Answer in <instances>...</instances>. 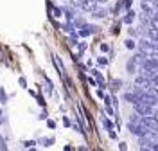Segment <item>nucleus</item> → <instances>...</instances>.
Masks as SVG:
<instances>
[{"label": "nucleus", "instance_id": "nucleus-40", "mask_svg": "<svg viewBox=\"0 0 158 151\" xmlns=\"http://www.w3.org/2000/svg\"><path fill=\"white\" fill-rule=\"evenodd\" d=\"M77 70L79 72H85V70H86V65H81V63H77Z\"/></svg>", "mask_w": 158, "mask_h": 151}, {"label": "nucleus", "instance_id": "nucleus-25", "mask_svg": "<svg viewBox=\"0 0 158 151\" xmlns=\"http://www.w3.org/2000/svg\"><path fill=\"white\" fill-rule=\"evenodd\" d=\"M41 146H52V142H54V137H47V139H41Z\"/></svg>", "mask_w": 158, "mask_h": 151}, {"label": "nucleus", "instance_id": "nucleus-11", "mask_svg": "<svg viewBox=\"0 0 158 151\" xmlns=\"http://www.w3.org/2000/svg\"><path fill=\"white\" fill-rule=\"evenodd\" d=\"M146 58H148L146 54H142V52H137V54H135V56H133L131 60L135 61V63H137L138 67H142V65H144V61H146Z\"/></svg>", "mask_w": 158, "mask_h": 151}, {"label": "nucleus", "instance_id": "nucleus-5", "mask_svg": "<svg viewBox=\"0 0 158 151\" xmlns=\"http://www.w3.org/2000/svg\"><path fill=\"white\" fill-rule=\"evenodd\" d=\"M97 7H99L97 0H85V4H83V7H81V9L86 11V13H94Z\"/></svg>", "mask_w": 158, "mask_h": 151}, {"label": "nucleus", "instance_id": "nucleus-28", "mask_svg": "<svg viewBox=\"0 0 158 151\" xmlns=\"http://www.w3.org/2000/svg\"><path fill=\"white\" fill-rule=\"evenodd\" d=\"M0 101H2V104H4V103H7V94H6L4 88H0Z\"/></svg>", "mask_w": 158, "mask_h": 151}, {"label": "nucleus", "instance_id": "nucleus-32", "mask_svg": "<svg viewBox=\"0 0 158 151\" xmlns=\"http://www.w3.org/2000/svg\"><path fill=\"white\" fill-rule=\"evenodd\" d=\"M97 63H99V65H102V67H104V65H108V58L101 56V58H97Z\"/></svg>", "mask_w": 158, "mask_h": 151}, {"label": "nucleus", "instance_id": "nucleus-27", "mask_svg": "<svg viewBox=\"0 0 158 151\" xmlns=\"http://www.w3.org/2000/svg\"><path fill=\"white\" fill-rule=\"evenodd\" d=\"M104 111H106L108 115H115V113H117V110H113L110 104H104Z\"/></svg>", "mask_w": 158, "mask_h": 151}, {"label": "nucleus", "instance_id": "nucleus-4", "mask_svg": "<svg viewBox=\"0 0 158 151\" xmlns=\"http://www.w3.org/2000/svg\"><path fill=\"white\" fill-rule=\"evenodd\" d=\"M153 142H155V139H151V137H138V148L140 149H153Z\"/></svg>", "mask_w": 158, "mask_h": 151}, {"label": "nucleus", "instance_id": "nucleus-20", "mask_svg": "<svg viewBox=\"0 0 158 151\" xmlns=\"http://www.w3.org/2000/svg\"><path fill=\"white\" fill-rule=\"evenodd\" d=\"M138 18H140V22H142V25H151V16H148L146 13H142Z\"/></svg>", "mask_w": 158, "mask_h": 151}, {"label": "nucleus", "instance_id": "nucleus-49", "mask_svg": "<svg viewBox=\"0 0 158 151\" xmlns=\"http://www.w3.org/2000/svg\"><path fill=\"white\" fill-rule=\"evenodd\" d=\"M142 2H151V0H142Z\"/></svg>", "mask_w": 158, "mask_h": 151}, {"label": "nucleus", "instance_id": "nucleus-47", "mask_svg": "<svg viewBox=\"0 0 158 151\" xmlns=\"http://www.w3.org/2000/svg\"><path fill=\"white\" fill-rule=\"evenodd\" d=\"M47 124H49V128H56V122L54 121H47Z\"/></svg>", "mask_w": 158, "mask_h": 151}, {"label": "nucleus", "instance_id": "nucleus-34", "mask_svg": "<svg viewBox=\"0 0 158 151\" xmlns=\"http://www.w3.org/2000/svg\"><path fill=\"white\" fill-rule=\"evenodd\" d=\"M34 144H36L34 141H25V142H23V148H27V149H29V148H34Z\"/></svg>", "mask_w": 158, "mask_h": 151}, {"label": "nucleus", "instance_id": "nucleus-36", "mask_svg": "<svg viewBox=\"0 0 158 151\" xmlns=\"http://www.w3.org/2000/svg\"><path fill=\"white\" fill-rule=\"evenodd\" d=\"M118 27H120V23H115V25H113V29H111V32H113V34H118V32H120V29H118Z\"/></svg>", "mask_w": 158, "mask_h": 151}, {"label": "nucleus", "instance_id": "nucleus-43", "mask_svg": "<svg viewBox=\"0 0 158 151\" xmlns=\"http://www.w3.org/2000/svg\"><path fill=\"white\" fill-rule=\"evenodd\" d=\"M118 148H120L122 151H126V149H128V146H126V142H120V144H118Z\"/></svg>", "mask_w": 158, "mask_h": 151}, {"label": "nucleus", "instance_id": "nucleus-31", "mask_svg": "<svg viewBox=\"0 0 158 151\" xmlns=\"http://www.w3.org/2000/svg\"><path fill=\"white\" fill-rule=\"evenodd\" d=\"M77 50L79 52H85V50H86V43H85V41H79L77 43Z\"/></svg>", "mask_w": 158, "mask_h": 151}, {"label": "nucleus", "instance_id": "nucleus-26", "mask_svg": "<svg viewBox=\"0 0 158 151\" xmlns=\"http://www.w3.org/2000/svg\"><path fill=\"white\" fill-rule=\"evenodd\" d=\"M128 34H129V38H137L140 32H138L137 29H133V27H129V29H128Z\"/></svg>", "mask_w": 158, "mask_h": 151}, {"label": "nucleus", "instance_id": "nucleus-45", "mask_svg": "<svg viewBox=\"0 0 158 151\" xmlns=\"http://www.w3.org/2000/svg\"><path fill=\"white\" fill-rule=\"evenodd\" d=\"M153 151H158V139L153 142Z\"/></svg>", "mask_w": 158, "mask_h": 151}, {"label": "nucleus", "instance_id": "nucleus-33", "mask_svg": "<svg viewBox=\"0 0 158 151\" xmlns=\"http://www.w3.org/2000/svg\"><path fill=\"white\" fill-rule=\"evenodd\" d=\"M45 85H47V92L50 94V92H52V83H50V79L47 78V76H45Z\"/></svg>", "mask_w": 158, "mask_h": 151}, {"label": "nucleus", "instance_id": "nucleus-22", "mask_svg": "<svg viewBox=\"0 0 158 151\" xmlns=\"http://www.w3.org/2000/svg\"><path fill=\"white\" fill-rule=\"evenodd\" d=\"M101 122H102V126H104L106 130H113V124H111V121H110V119L102 117V119H101Z\"/></svg>", "mask_w": 158, "mask_h": 151}, {"label": "nucleus", "instance_id": "nucleus-37", "mask_svg": "<svg viewBox=\"0 0 158 151\" xmlns=\"http://www.w3.org/2000/svg\"><path fill=\"white\" fill-rule=\"evenodd\" d=\"M151 45H153V50L158 52V40H151Z\"/></svg>", "mask_w": 158, "mask_h": 151}, {"label": "nucleus", "instance_id": "nucleus-7", "mask_svg": "<svg viewBox=\"0 0 158 151\" xmlns=\"http://www.w3.org/2000/svg\"><path fill=\"white\" fill-rule=\"evenodd\" d=\"M63 15H65L69 20H74V18H76V7H74L72 4H70V6H65V7H63Z\"/></svg>", "mask_w": 158, "mask_h": 151}, {"label": "nucleus", "instance_id": "nucleus-30", "mask_svg": "<svg viewBox=\"0 0 158 151\" xmlns=\"http://www.w3.org/2000/svg\"><path fill=\"white\" fill-rule=\"evenodd\" d=\"M151 25L158 29V15H153V16H151Z\"/></svg>", "mask_w": 158, "mask_h": 151}, {"label": "nucleus", "instance_id": "nucleus-42", "mask_svg": "<svg viewBox=\"0 0 158 151\" xmlns=\"http://www.w3.org/2000/svg\"><path fill=\"white\" fill-rule=\"evenodd\" d=\"M18 83L22 85V86H27V81H25V78H20V79H18Z\"/></svg>", "mask_w": 158, "mask_h": 151}, {"label": "nucleus", "instance_id": "nucleus-29", "mask_svg": "<svg viewBox=\"0 0 158 151\" xmlns=\"http://www.w3.org/2000/svg\"><path fill=\"white\" fill-rule=\"evenodd\" d=\"M70 4H72L74 7H83V4H85V0H70Z\"/></svg>", "mask_w": 158, "mask_h": 151}, {"label": "nucleus", "instance_id": "nucleus-23", "mask_svg": "<svg viewBox=\"0 0 158 151\" xmlns=\"http://www.w3.org/2000/svg\"><path fill=\"white\" fill-rule=\"evenodd\" d=\"M124 43H126V49H129V50H133L135 47H137V43H135V40H133V38H129V40H126Z\"/></svg>", "mask_w": 158, "mask_h": 151}, {"label": "nucleus", "instance_id": "nucleus-1", "mask_svg": "<svg viewBox=\"0 0 158 151\" xmlns=\"http://www.w3.org/2000/svg\"><path fill=\"white\" fill-rule=\"evenodd\" d=\"M138 50L142 52V54H146V56H151L155 50H153V45H151V38L148 36H144L142 40L138 41Z\"/></svg>", "mask_w": 158, "mask_h": 151}, {"label": "nucleus", "instance_id": "nucleus-39", "mask_svg": "<svg viewBox=\"0 0 158 151\" xmlns=\"http://www.w3.org/2000/svg\"><path fill=\"white\" fill-rule=\"evenodd\" d=\"M108 50H110V47L106 43H101V52H108Z\"/></svg>", "mask_w": 158, "mask_h": 151}, {"label": "nucleus", "instance_id": "nucleus-3", "mask_svg": "<svg viewBox=\"0 0 158 151\" xmlns=\"http://www.w3.org/2000/svg\"><path fill=\"white\" fill-rule=\"evenodd\" d=\"M135 86H140V88L149 90V88H151V79L146 78V76H142V74H138L137 78H135Z\"/></svg>", "mask_w": 158, "mask_h": 151}, {"label": "nucleus", "instance_id": "nucleus-6", "mask_svg": "<svg viewBox=\"0 0 158 151\" xmlns=\"http://www.w3.org/2000/svg\"><path fill=\"white\" fill-rule=\"evenodd\" d=\"M124 101H128L129 104H137L138 101H140V97H138L137 94H135V90H133V92H126V94H124Z\"/></svg>", "mask_w": 158, "mask_h": 151}, {"label": "nucleus", "instance_id": "nucleus-46", "mask_svg": "<svg viewBox=\"0 0 158 151\" xmlns=\"http://www.w3.org/2000/svg\"><path fill=\"white\" fill-rule=\"evenodd\" d=\"M63 124H65V126H70V119H69V117H65V119H63Z\"/></svg>", "mask_w": 158, "mask_h": 151}, {"label": "nucleus", "instance_id": "nucleus-16", "mask_svg": "<svg viewBox=\"0 0 158 151\" xmlns=\"http://www.w3.org/2000/svg\"><path fill=\"white\" fill-rule=\"evenodd\" d=\"M148 38H151V40H158V29L156 27H153V25H149L148 27Z\"/></svg>", "mask_w": 158, "mask_h": 151}, {"label": "nucleus", "instance_id": "nucleus-13", "mask_svg": "<svg viewBox=\"0 0 158 151\" xmlns=\"http://www.w3.org/2000/svg\"><path fill=\"white\" fill-rule=\"evenodd\" d=\"M142 13H146L148 16H153L155 15V7H151L149 2H142Z\"/></svg>", "mask_w": 158, "mask_h": 151}, {"label": "nucleus", "instance_id": "nucleus-12", "mask_svg": "<svg viewBox=\"0 0 158 151\" xmlns=\"http://www.w3.org/2000/svg\"><path fill=\"white\" fill-rule=\"evenodd\" d=\"M77 32H72V34H70L69 38H67V43H69L70 47H77V43H79V40H77Z\"/></svg>", "mask_w": 158, "mask_h": 151}, {"label": "nucleus", "instance_id": "nucleus-19", "mask_svg": "<svg viewBox=\"0 0 158 151\" xmlns=\"http://www.w3.org/2000/svg\"><path fill=\"white\" fill-rule=\"evenodd\" d=\"M110 86H111V90H118L122 86V79H111L110 81Z\"/></svg>", "mask_w": 158, "mask_h": 151}, {"label": "nucleus", "instance_id": "nucleus-48", "mask_svg": "<svg viewBox=\"0 0 158 151\" xmlns=\"http://www.w3.org/2000/svg\"><path fill=\"white\" fill-rule=\"evenodd\" d=\"M99 4H106V2H108V0H97Z\"/></svg>", "mask_w": 158, "mask_h": 151}, {"label": "nucleus", "instance_id": "nucleus-38", "mask_svg": "<svg viewBox=\"0 0 158 151\" xmlns=\"http://www.w3.org/2000/svg\"><path fill=\"white\" fill-rule=\"evenodd\" d=\"M131 4H133V0H124V7L126 9H131Z\"/></svg>", "mask_w": 158, "mask_h": 151}, {"label": "nucleus", "instance_id": "nucleus-15", "mask_svg": "<svg viewBox=\"0 0 158 151\" xmlns=\"http://www.w3.org/2000/svg\"><path fill=\"white\" fill-rule=\"evenodd\" d=\"M52 61H54V65H56V69H58V74H61V76H63V72H65V67H63L61 60H59L58 56H54V58H52Z\"/></svg>", "mask_w": 158, "mask_h": 151}, {"label": "nucleus", "instance_id": "nucleus-17", "mask_svg": "<svg viewBox=\"0 0 158 151\" xmlns=\"http://www.w3.org/2000/svg\"><path fill=\"white\" fill-rule=\"evenodd\" d=\"M92 15H94L95 18H104V16L108 15V11L104 9V7H97V9H95L94 13H92Z\"/></svg>", "mask_w": 158, "mask_h": 151}, {"label": "nucleus", "instance_id": "nucleus-41", "mask_svg": "<svg viewBox=\"0 0 158 151\" xmlns=\"http://www.w3.org/2000/svg\"><path fill=\"white\" fill-rule=\"evenodd\" d=\"M6 122V115H4V111L0 110V124H4Z\"/></svg>", "mask_w": 158, "mask_h": 151}, {"label": "nucleus", "instance_id": "nucleus-50", "mask_svg": "<svg viewBox=\"0 0 158 151\" xmlns=\"http://www.w3.org/2000/svg\"><path fill=\"white\" fill-rule=\"evenodd\" d=\"M155 117H156V121H158V113H156V115H155Z\"/></svg>", "mask_w": 158, "mask_h": 151}, {"label": "nucleus", "instance_id": "nucleus-18", "mask_svg": "<svg viewBox=\"0 0 158 151\" xmlns=\"http://www.w3.org/2000/svg\"><path fill=\"white\" fill-rule=\"evenodd\" d=\"M63 29L67 31V32H70V34H72V32H76V29H77V27L74 25V22H72V20H69L67 23H65V25H63Z\"/></svg>", "mask_w": 158, "mask_h": 151}, {"label": "nucleus", "instance_id": "nucleus-35", "mask_svg": "<svg viewBox=\"0 0 158 151\" xmlns=\"http://www.w3.org/2000/svg\"><path fill=\"white\" fill-rule=\"evenodd\" d=\"M0 149H2V151L7 149V144H6V141H4V139H2V135H0Z\"/></svg>", "mask_w": 158, "mask_h": 151}, {"label": "nucleus", "instance_id": "nucleus-14", "mask_svg": "<svg viewBox=\"0 0 158 151\" xmlns=\"http://www.w3.org/2000/svg\"><path fill=\"white\" fill-rule=\"evenodd\" d=\"M137 63H135V61L133 60H129L128 63H126V70H128V74H137Z\"/></svg>", "mask_w": 158, "mask_h": 151}, {"label": "nucleus", "instance_id": "nucleus-24", "mask_svg": "<svg viewBox=\"0 0 158 151\" xmlns=\"http://www.w3.org/2000/svg\"><path fill=\"white\" fill-rule=\"evenodd\" d=\"M72 22H74V25H76L77 29H81V27L85 25V20H83V18H77V16H76V18H74Z\"/></svg>", "mask_w": 158, "mask_h": 151}, {"label": "nucleus", "instance_id": "nucleus-21", "mask_svg": "<svg viewBox=\"0 0 158 151\" xmlns=\"http://www.w3.org/2000/svg\"><path fill=\"white\" fill-rule=\"evenodd\" d=\"M122 9H126V7H124V0H118L117 4H115V7H113V13H115V15H118Z\"/></svg>", "mask_w": 158, "mask_h": 151}, {"label": "nucleus", "instance_id": "nucleus-44", "mask_svg": "<svg viewBox=\"0 0 158 151\" xmlns=\"http://www.w3.org/2000/svg\"><path fill=\"white\" fill-rule=\"evenodd\" d=\"M110 139H117V133L113 130H110Z\"/></svg>", "mask_w": 158, "mask_h": 151}, {"label": "nucleus", "instance_id": "nucleus-2", "mask_svg": "<svg viewBox=\"0 0 158 151\" xmlns=\"http://www.w3.org/2000/svg\"><path fill=\"white\" fill-rule=\"evenodd\" d=\"M99 27H95V25H90V23H85L81 29L77 31V34L81 36V38H88L90 34H94V32H97Z\"/></svg>", "mask_w": 158, "mask_h": 151}, {"label": "nucleus", "instance_id": "nucleus-10", "mask_svg": "<svg viewBox=\"0 0 158 151\" xmlns=\"http://www.w3.org/2000/svg\"><path fill=\"white\" fill-rule=\"evenodd\" d=\"M140 74L151 79V78H155V76H156L158 72H156V70H153V69H149V67H140Z\"/></svg>", "mask_w": 158, "mask_h": 151}, {"label": "nucleus", "instance_id": "nucleus-8", "mask_svg": "<svg viewBox=\"0 0 158 151\" xmlns=\"http://www.w3.org/2000/svg\"><path fill=\"white\" fill-rule=\"evenodd\" d=\"M135 18H137L135 11H133V9H128V11H126V15H124V18H122V22H124V23H128V25H131Z\"/></svg>", "mask_w": 158, "mask_h": 151}, {"label": "nucleus", "instance_id": "nucleus-9", "mask_svg": "<svg viewBox=\"0 0 158 151\" xmlns=\"http://www.w3.org/2000/svg\"><path fill=\"white\" fill-rule=\"evenodd\" d=\"M92 74H94V78L97 79V83H99V86H102V88H106V83H104V78H102V74L99 70H95V69H92Z\"/></svg>", "mask_w": 158, "mask_h": 151}]
</instances>
